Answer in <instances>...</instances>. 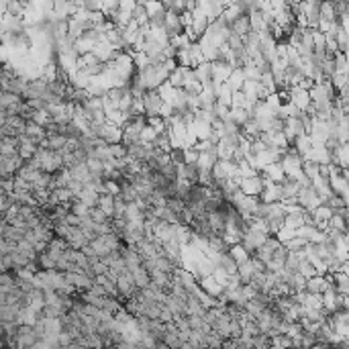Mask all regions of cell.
<instances>
[{"label":"cell","mask_w":349,"mask_h":349,"mask_svg":"<svg viewBox=\"0 0 349 349\" xmlns=\"http://www.w3.org/2000/svg\"><path fill=\"white\" fill-rule=\"evenodd\" d=\"M143 104H145V117L151 119V117H160V111H162V106L166 102H164V98L160 96L158 90H151V92H145Z\"/></svg>","instance_id":"6da1fadb"},{"label":"cell","mask_w":349,"mask_h":349,"mask_svg":"<svg viewBox=\"0 0 349 349\" xmlns=\"http://www.w3.org/2000/svg\"><path fill=\"white\" fill-rule=\"evenodd\" d=\"M98 137L104 139L108 145H119V143H123V127L106 123L104 127L98 129Z\"/></svg>","instance_id":"7a4b0ae2"},{"label":"cell","mask_w":349,"mask_h":349,"mask_svg":"<svg viewBox=\"0 0 349 349\" xmlns=\"http://www.w3.org/2000/svg\"><path fill=\"white\" fill-rule=\"evenodd\" d=\"M264 188H266L264 176L247 178V180H243V182H241V186H239V190H241L243 194H247V196H255V198H259V196H261Z\"/></svg>","instance_id":"3957f363"},{"label":"cell","mask_w":349,"mask_h":349,"mask_svg":"<svg viewBox=\"0 0 349 349\" xmlns=\"http://www.w3.org/2000/svg\"><path fill=\"white\" fill-rule=\"evenodd\" d=\"M23 166H25V162L20 160V156L0 158V174H2V178H14V176L20 172Z\"/></svg>","instance_id":"277c9868"},{"label":"cell","mask_w":349,"mask_h":349,"mask_svg":"<svg viewBox=\"0 0 349 349\" xmlns=\"http://www.w3.org/2000/svg\"><path fill=\"white\" fill-rule=\"evenodd\" d=\"M290 102L298 111H307L311 106V92L304 90V88H300V86H296V88L290 90Z\"/></svg>","instance_id":"5b68a950"},{"label":"cell","mask_w":349,"mask_h":349,"mask_svg":"<svg viewBox=\"0 0 349 349\" xmlns=\"http://www.w3.org/2000/svg\"><path fill=\"white\" fill-rule=\"evenodd\" d=\"M233 66L231 63H227V61H216V63H212V80L214 82H221V84H227L229 82V78H231V74H233Z\"/></svg>","instance_id":"8992f818"},{"label":"cell","mask_w":349,"mask_h":349,"mask_svg":"<svg viewBox=\"0 0 349 349\" xmlns=\"http://www.w3.org/2000/svg\"><path fill=\"white\" fill-rule=\"evenodd\" d=\"M198 286L206 292V294H210L212 298H221L223 294H225V288L212 278V276H206V278H200L198 280Z\"/></svg>","instance_id":"52a82bcc"},{"label":"cell","mask_w":349,"mask_h":349,"mask_svg":"<svg viewBox=\"0 0 349 349\" xmlns=\"http://www.w3.org/2000/svg\"><path fill=\"white\" fill-rule=\"evenodd\" d=\"M18 147H20L18 137H2V141H0V158L18 156Z\"/></svg>","instance_id":"ba28073f"},{"label":"cell","mask_w":349,"mask_h":349,"mask_svg":"<svg viewBox=\"0 0 349 349\" xmlns=\"http://www.w3.org/2000/svg\"><path fill=\"white\" fill-rule=\"evenodd\" d=\"M68 245H70V249L82 251L86 245H90V241H88L86 233H84L80 227H74V229H72V235H70V239H68Z\"/></svg>","instance_id":"9c48e42d"},{"label":"cell","mask_w":349,"mask_h":349,"mask_svg":"<svg viewBox=\"0 0 349 349\" xmlns=\"http://www.w3.org/2000/svg\"><path fill=\"white\" fill-rule=\"evenodd\" d=\"M261 176L266 178V180H270V182H274V184H284L288 178H286V172H284V168H282V164H272V166H268Z\"/></svg>","instance_id":"30bf717a"},{"label":"cell","mask_w":349,"mask_h":349,"mask_svg":"<svg viewBox=\"0 0 349 349\" xmlns=\"http://www.w3.org/2000/svg\"><path fill=\"white\" fill-rule=\"evenodd\" d=\"M307 290L311 292V294H327V292H331V286H329V282L323 278V276H315V278H311L309 282H307Z\"/></svg>","instance_id":"8fae6325"},{"label":"cell","mask_w":349,"mask_h":349,"mask_svg":"<svg viewBox=\"0 0 349 349\" xmlns=\"http://www.w3.org/2000/svg\"><path fill=\"white\" fill-rule=\"evenodd\" d=\"M231 33L245 39L249 33H251V23H249V14H243L241 18H237L233 25H231Z\"/></svg>","instance_id":"7c38bea8"},{"label":"cell","mask_w":349,"mask_h":349,"mask_svg":"<svg viewBox=\"0 0 349 349\" xmlns=\"http://www.w3.org/2000/svg\"><path fill=\"white\" fill-rule=\"evenodd\" d=\"M39 319H41V315H39V313H35V311H33V309H29V307H23V311H20V315H18V321H16V325H29V327H37Z\"/></svg>","instance_id":"4fadbf2b"},{"label":"cell","mask_w":349,"mask_h":349,"mask_svg":"<svg viewBox=\"0 0 349 349\" xmlns=\"http://www.w3.org/2000/svg\"><path fill=\"white\" fill-rule=\"evenodd\" d=\"M196 76H198V80H200V84H202V88H208V86H212V63H202V66H198L196 68Z\"/></svg>","instance_id":"5bb4252c"},{"label":"cell","mask_w":349,"mask_h":349,"mask_svg":"<svg viewBox=\"0 0 349 349\" xmlns=\"http://www.w3.org/2000/svg\"><path fill=\"white\" fill-rule=\"evenodd\" d=\"M133 274V280H135V286L139 288V290H145V288H149L151 286V276H149V272L141 266V268H137L135 272H131Z\"/></svg>","instance_id":"9a60e30c"},{"label":"cell","mask_w":349,"mask_h":349,"mask_svg":"<svg viewBox=\"0 0 349 349\" xmlns=\"http://www.w3.org/2000/svg\"><path fill=\"white\" fill-rule=\"evenodd\" d=\"M74 198L76 196H74V192L70 188H55V190H51V200L55 204H70Z\"/></svg>","instance_id":"2e32d148"},{"label":"cell","mask_w":349,"mask_h":349,"mask_svg":"<svg viewBox=\"0 0 349 349\" xmlns=\"http://www.w3.org/2000/svg\"><path fill=\"white\" fill-rule=\"evenodd\" d=\"M188 53H190V61H192V70H196L198 66H202V63H206V57H204V53H202V47H200V43H198V41L190 45V49H188Z\"/></svg>","instance_id":"e0dca14e"},{"label":"cell","mask_w":349,"mask_h":349,"mask_svg":"<svg viewBox=\"0 0 349 349\" xmlns=\"http://www.w3.org/2000/svg\"><path fill=\"white\" fill-rule=\"evenodd\" d=\"M20 102H25L23 96H18L14 92H2L0 94V111H8V108H12V106H16Z\"/></svg>","instance_id":"ac0fdd59"},{"label":"cell","mask_w":349,"mask_h":349,"mask_svg":"<svg viewBox=\"0 0 349 349\" xmlns=\"http://www.w3.org/2000/svg\"><path fill=\"white\" fill-rule=\"evenodd\" d=\"M80 202H84L86 206H90V208H96L98 206V200H100V194L98 192H94V190H90L88 186H84V190H82V194L80 196H76Z\"/></svg>","instance_id":"d6986e66"},{"label":"cell","mask_w":349,"mask_h":349,"mask_svg":"<svg viewBox=\"0 0 349 349\" xmlns=\"http://www.w3.org/2000/svg\"><path fill=\"white\" fill-rule=\"evenodd\" d=\"M245 72L243 70H233V74H231V78H229V88L233 90V92H241L243 90V86H245Z\"/></svg>","instance_id":"ffe728a7"},{"label":"cell","mask_w":349,"mask_h":349,"mask_svg":"<svg viewBox=\"0 0 349 349\" xmlns=\"http://www.w3.org/2000/svg\"><path fill=\"white\" fill-rule=\"evenodd\" d=\"M251 119H253L251 113H247L245 108H231V121H233L239 129H243Z\"/></svg>","instance_id":"44dd1931"},{"label":"cell","mask_w":349,"mask_h":349,"mask_svg":"<svg viewBox=\"0 0 349 349\" xmlns=\"http://www.w3.org/2000/svg\"><path fill=\"white\" fill-rule=\"evenodd\" d=\"M219 268H223V270H227L231 276H235L237 272H239V264L231 257V253L227 251V253H221V257H219V264H216Z\"/></svg>","instance_id":"7402d4cb"},{"label":"cell","mask_w":349,"mask_h":349,"mask_svg":"<svg viewBox=\"0 0 349 349\" xmlns=\"http://www.w3.org/2000/svg\"><path fill=\"white\" fill-rule=\"evenodd\" d=\"M194 131L198 135V141H208L212 137V133H214L212 125H208L204 121H194Z\"/></svg>","instance_id":"603a6c76"},{"label":"cell","mask_w":349,"mask_h":349,"mask_svg":"<svg viewBox=\"0 0 349 349\" xmlns=\"http://www.w3.org/2000/svg\"><path fill=\"white\" fill-rule=\"evenodd\" d=\"M98 208H102V210H104V214L113 221V219H115V196H111V194H102V196H100V200H98Z\"/></svg>","instance_id":"cb8c5ba5"},{"label":"cell","mask_w":349,"mask_h":349,"mask_svg":"<svg viewBox=\"0 0 349 349\" xmlns=\"http://www.w3.org/2000/svg\"><path fill=\"white\" fill-rule=\"evenodd\" d=\"M133 20H137L139 27H147L149 25V12L145 8V2H137V8L133 10Z\"/></svg>","instance_id":"d4e9b609"},{"label":"cell","mask_w":349,"mask_h":349,"mask_svg":"<svg viewBox=\"0 0 349 349\" xmlns=\"http://www.w3.org/2000/svg\"><path fill=\"white\" fill-rule=\"evenodd\" d=\"M237 274H239V278L243 280V286H245V284H251V280H253V276H255L257 272H255L251 259H249L247 264H241V266H239V272H237Z\"/></svg>","instance_id":"484cf974"},{"label":"cell","mask_w":349,"mask_h":349,"mask_svg":"<svg viewBox=\"0 0 349 349\" xmlns=\"http://www.w3.org/2000/svg\"><path fill=\"white\" fill-rule=\"evenodd\" d=\"M147 125H149V127H154V129L158 131V135H168V133H170L168 121H166V119H162V117H151V119H147Z\"/></svg>","instance_id":"4316f807"},{"label":"cell","mask_w":349,"mask_h":349,"mask_svg":"<svg viewBox=\"0 0 349 349\" xmlns=\"http://www.w3.org/2000/svg\"><path fill=\"white\" fill-rule=\"evenodd\" d=\"M229 253H231V257L241 266V264H247L249 259H251V255L245 251V247L243 245H235V247H231L229 249Z\"/></svg>","instance_id":"83f0119b"},{"label":"cell","mask_w":349,"mask_h":349,"mask_svg":"<svg viewBox=\"0 0 349 349\" xmlns=\"http://www.w3.org/2000/svg\"><path fill=\"white\" fill-rule=\"evenodd\" d=\"M243 72H245V80H249V82H261V72L257 70V66L253 63V61H249L245 68H243Z\"/></svg>","instance_id":"f1b7e54d"},{"label":"cell","mask_w":349,"mask_h":349,"mask_svg":"<svg viewBox=\"0 0 349 349\" xmlns=\"http://www.w3.org/2000/svg\"><path fill=\"white\" fill-rule=\"evenodd\" d=\"M90 206H86L84 202H80L78 198H74L72 200V212L76 214V216H80V219H86V216H90Z\"/></svg>","instance_id":"f546056e"},{"label":"cell","mask_w":349,"mask_h":349,"mask_svg":"<svg viewBox=\"0 0 349 349\" xmlns=\"http://www.w3.org/2000/svg\"><path fill=\"white\" fill-rule=\"evenodd\" d=\"M158 137H160L158 131H156L154 127H149V125L141 131V143H143V145H154V143L158 141Z\"/></svg>","instance_id":"4dcf8cb0"},{"label":"cell","mask_w":349,"mask_h":349,"mask_svg":"<svg viewBox=\"0 0 349 349\" xmlns=\"http://www.w3.org/2000/svg\"><path fill=\"white\" fill-rule=\"evenodd\" d=\"M72 229H74V227H70L66 221H59V223H55V229H53V231H55V237H61V239L68 241L70 235H72Z\"/></svg>","instance_id":"1f68e13d"},{"label":"cell","mask_w":349,"mask_h":349,"mask_svg":"<svg viewBox=\"0 0 349 349\" xmlns=\"http://www.w3.org/2000/svg\"><path fill=\"white\" fill-rule=\"evenodd\" d=\"M168 208L180 216V212L186 210V200H182V198H178V196H172V198H168Z\"/></svg>","instance_id":"d6a6232c"},{"label":"cell","mask_w":349,"mask_h":349,"mask_svg":"<svg viewBox=\"0 0 349 349\" xmlns=\"http://www.w3.org/2000/svg\"><path fill=\"white\" fill-rule=\"evenodd\" d=\"M121 182L117 180H104V194H111V196H121Z\"/></svg>","instance_id":"836d02e7"},{"label":"cell","mask_w":349,"mask_h":349,"mask_svg":"<svg viewBox=\"0 0 349 349\" xmlns=\"http://www.w3.org/2000/svg\"><path fill=\"white\" fill-rule=\"evenodd\" d=\"M212 278H214V280H216V282H219V284H221V286L227 290V286H229V280H231V274H229L227 270H223V268H216V270H214V274H212Z\"/></svg>","instance_id":"e575fe53"},{"label":"cell","mask_w":349,"mask_h":349,"mask_svg":"<svg viewBox=\"0 0 349 349\" xmlns=\"http://www.w3.org/2000/svg\"><path fill=\"white\" fill-rule=\"evenodd\" d=\"M198 158H200V154H198L194 147L184 149V164H186V166H196V164H198Z\"/></svg>","instance_id":"d590c367"},{"label":"cell","mask_w":349,"mask_h":349,"mask_svg":"<svg viewBox=\"0 0 349 349\" xmlns=\"http://www.w3.org/2000/svg\"><path fill=\"white\" fill-rule=\"evenodd\" d=\"M121 309H123V304H121L117 298H106V300H104V307H102V311H106V313H111V315H117Z\"/></svg>","instance_id":"8d00e7d4"},{"label":"cell","mask_w":349,"mask_h":349,"mask_svg":"<svg viewBox=\"0 0 349 349\" xmlns=\"http://www.w3.org/2000/svg\"><path fill=\"white\" fill-rule=\"evenodd\" d=\"M111 154H113L115 160H125L129 156V149L123 143H119V145H111Z\"/></svg>","instance_id":"74e56055"},{"label":"cell","mask_w":349,"mask_h":349,"mask_svg":"<svg viewBox=\"0 0 349 349\" xmlns=\"http://www.w3.org/2000/svg\"><path fill=\"white\" fill-rule=\"evenodd\" d=\"M90 219H92L94 223H98V225H102V223H108V221H111V219L104 214V210H102V208H98V206L90 210Z\"/></svg>","instance_id":"f35d334b"},{"label":"cell","mask_w":349,"mask_h":349,"mask_svg":"<svg viewBox=\"0 0 349 349\" xmlns=\"http://www.w3.org/2000/svg\"><path fill=\"white\" fill-rule=\"evenodd\" d=\"M145 8H147V12H149V18L166 10V8H164V2H145Z\"/></svg>","instance_id":"ab89813d"},{"label":"cell","mask_w":349,"mask_h":349,"mask_svg":"<svg viewBox=\"0 0 349 349\" xmlns=\"http://www.w3.org/2000/svg\"><path fill=\"white\" fill-rule=\"evenodd\" d=\"M0 186H2V194H14V178H2Z\"/></svg>","instance_id":"60d3db41"},{"label":"cell","mask_w":349,"mask_h":349,"mask_svg":"<svg viewBox=\"0 0 349 349\" xmlns=\"http://www.w3.org/2000/svg\"><path fill=\"white\" fill-rule=\"evenodd\" d=\"M66 223H68L70 227H82V219H80V216H76L74 212H70V214H68Z\"/></svg>","instance_id":"b9f144b4"}]
</instances>
